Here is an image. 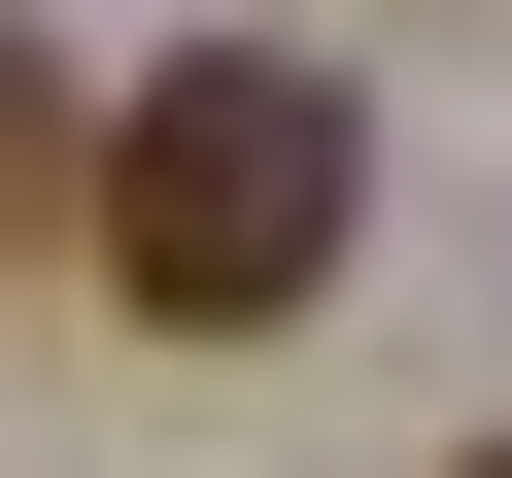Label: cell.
Listing matches in <instances>:
<instances>
[{"label": "cell", "instance_id": "obj_1", "mask_svg": "<svg viewBox=\"0 0 512 478\" xmlns=\"http://www.w3.org/2000/svg\"><path fill=\"white\" fill-rule=\"evenodd\" d=\"M103 308H171V342H274V308H342V239H376V103L308 69V35H205V69H137L103 103Z\"/></svg>", "mask_w": 512, "mask_h": 478}, {"label": "cell", "instance_id": "obj_2", "mask_svg": "<svg viewBox=\"0 0 512 478\" xmlns=\"http://www.w3.org/2000/svg\"><path fill=\"white\" fill-rule=\"evenodd\" d=\"M69 205H103V103H69L35 35H0V274H35V239H69Z\"/></svg>", "mask_w": 512, "mask_h": 478}, {"label": "cell", "instance_id": "obj_3", "mask_svg": "<svg viewBox=\"0 0 512 478\" xmlns=\"http://www.w3.org/2000/svg\"><path fill=\"white\" fill-rule=\"evenodd\" d=\"M444 478H512V444H444Z\"/></svg>", "mask_w": 512, "mask_h": 478}]
</instances>
